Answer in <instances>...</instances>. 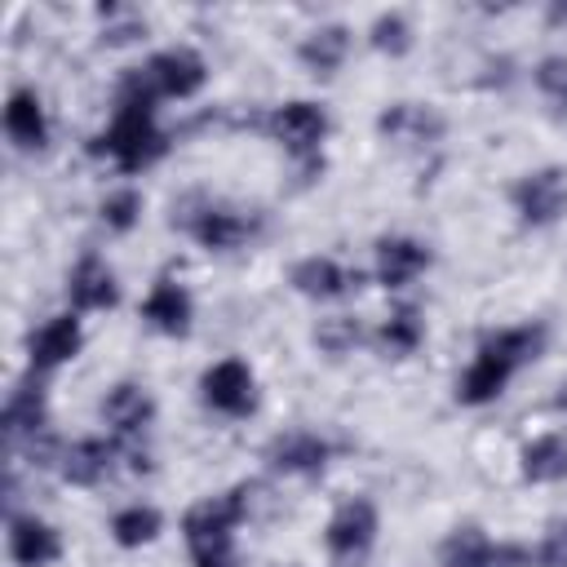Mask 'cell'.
<instances>
[{"label": "cell", "mask_w": 567, "mask_h": 567, "mask_svg": "<svg viewBox=\"0 0 567 567\" xmlns=\"http://www.w3.org/2000/svg\"><path fill=\"white\" fill-rule=\"evenodd\" d=\"M332 456H337V443L328 434H319V430H306V425L279 430L261 447L266 470L279 474V478H315V474L328 470Z\"/></svg>", "instance_id": "obj_9"}, {"label": "cell", "mask_w": 567, "mask_h": 567, "mask_svg": "<svg viewBox=\"0 0 567 567\" xmlns=\"http://www.w3.org/2000/svg\"><path fill=\"white\" fill-rule=\"evenodd\" d=\"M549 120H554L558 128H567V106H563V111H549Z\"/></svg>", "instance_id": "obj_37"}, {"label": "cell", "mask_w": 567, "mask_h": 567, "mask_svg": "<svg viewBox=\"0 0 567 567\" xmlns=\"http://www.w3.org/2000/svg\"><path fill=\"white\" fill-rule=\"evenodd\" d=\"M416 44V27L403 9H381L372 22H368V49L381 53V58H408Z\"/></svg>", "instance_id": "obj_28"}, {"label": "cell", "mask_w": 567, "mask_h": 567, "mask_svg": "<svg viewBox=\"0 0 567 567\" xmlns=\"http://www.w3.org/2000/svg\"><path fill=\"white\" fill-rule=\"evenodd\" d=\"M4 549H9V563L13 567H53L62 558V532L49 518H40V514L9 509Z\"/></svg>", "instance_id": "obj_19"}, {"label": "cell", "mask_w": 567, "mask_h": 567, "mask_svg": "<svg viewBox=\"0 0 567 567\" xmlns=\"http://www.w3.org/2000/svg\"><path fill=\"white\" fill-rule=\"evenodd\" d=\"M372 346L381 359H412L425 346V310L416 301H399L372 328Z\"/></svg>", "instance_id": "obj_24"}, {"label": "cell", "mask_w": 567, "mask_h": 567, "mask_svg": "<svg viewBox=\"0 0 567 567\" xmlns=\"http://www.w3.org/2000/svg\"><path fill=\"white\" fill-rule=\"evenodd\" d=\"M173 151V133L159 124V111L115 106L111 124L89 142V155L111 159L120 173H146Z\"/></svg>", "instance_id": "obj_2"}, {"label": "cell", "mask_w": 567, "mask_h": 567, "mask_svg": "<svg viewBox=\"0 0 567 567\" xmlns=\"http://www.w3.org/2000/svg\"><path fill=\"white\" fill-rule=\"evenodd\" d=\"M248 505H252V483H235V487H226V492H217V496L195 501V505L182 514V540H186L190 563H195V558L235 554V532L244 527Z\"/></svg>", "instance_id": "obj_3"}, {"label": "cell", "mask_w": 567, "mask_h": 567, "mask_svg": "<svg viewBox=\"0 0 567 567\" xmlns=\"http://www.w3.org/2000/svg\"><path fill=\"white\" fill-rule=\"evenodd\" d=\"M545 27H554V31H567V0H554V4H545Z\"/></svg>", "instance_id": "obj_34"}, {"label": "cell", "mask_w": 567, "mask_h": 567, "mask_svg": "<svg viewBox=\"0 0 567 567\" xmlns=\"http://www.w3.org/2000/svg\"><path fill=\"white\" fill-rule=\"evenodd\" d=\"M106 532H111V540H115L120 549H146V545H155V540L164 536V514H159V505L133 501V505H120V509L111 514Z\"/></svg>", "instance_id": "obj_26"}, {"label": "cell", "mask_w": 567, "mask_h": 567, "mask_svg": "<svg viewBox=\"0 0 567 567\" xmlns=\"http://www.w3.org/2000/svg\"><path fill=\"white\" fill-rule=\"evenodd\" d=\"M120 465V443L106 434H84V439H71L62 443V456H58V478L71 483V487H97L115 474Z\"/></svg>", "instance_id": "obj_20"}, {"label": "cell", "mask_w": 567, "mask_h": 567, "mask_svg": "<svg viewBox=\"0 0 567 567\" xmlns=\"http://www.w3.org/2000/svg\"><path fill=\"white\" fill-rule=\"evenodd\" d=\"M310 341H315V350H319L323 359H346V354H354L363 341H372V332L363 328L359 315H323V319L310 328Z\"/></svg>", "instance_id": "obj_27"}, {"label": "cell", "mask_w": 567, "mask_h": 567, "mask_svg": "<svg viewBox=\"0 0 567 567\" xmlns=\"http://www.w3.org/2000/svg\"><path fill=\"white\" fill-rule=\"evenodd\" d=\"M532 84L549 102V111H563L567 106V49L540 53L536 66H532Z\"/></svg>", "instance_id": "obj_30"}, {"label": "cell", "mask_w": 567, "mask_h": 567, "mask_svg": "<svg viewBox=\"0 0 567 567\" xmlns=\"http://www.w3.org/2000/svg\"><path fill=\"white\" fill-rule=\"evenodd\" d=\"M549 408H554V412H563V416H567V381H563V385H558V390H554V399H549Z\"/></svg>", "instance_id": "obj_36"}, {"label": "cell", "mask_w": 567, "mask_h": 567, "mask_svg": "<svg viewBox=\"0 0 567 567\" xmlns=\"http://www.w3.org/2000/svg\"><path fill=\"white\" fill-rule=\"evenodd\" d=\"M195 567H235V554H221V558H195Z\"/></svg>", "instance_id": "obj_35"}, {"label": "cell", "mask_w": 567, "mask_h": 567, "mask_svg": "<svg viewBox=\"0 0 567 567\" xmlns=\"http://www.w3.org/2000/svg\"><path fill=\"white\" fill-rule=\"evenodd\" d=\"M532 567H567V514L549 518L532 545Z\"/></svg>", "instance_id": "obj_32"}, {"label": "cell", "mask_w": 567, "mask_h": 567, "mask_svg": "<svg viewBox=\"0 0 567 567\" xmlns=\"http://www.w3.org/2000/svg\"><path fill=\"white\" fill-rule=\"evenodd\" d=\"M518 478L532 483V487L563 483V478H567V434H563V430L532 434V439L518 447Z\"/></svg>", "instance_id": "obj_25"}, {"label": "cell", "mask_w": 567, "mask_h": 567, "mask_svg": "<svg viewBox=\"0 0 567 567\" xmlns=\"http://www.w3.org/2000/svg\"><path fill=\"white\" fill-rule=\"evenodd\" d=\"M439 567H532V545L492 540L478 523H456L439 540Z\"/></svg>", "instance_id": "obj_7"}, {"label": "cell", "mask_w": 567, "mask_h": 567, "mask_svg": "<svg viewBox=\"0 0 567 567\" xmlns=\"http://www.w3.org/2000/svg\"><path fill=\"white\" fill-rule=\"evenodd\" d=\"M430 266H434V248L425 239H416V235H381L372 244V279L385 292L412 288Z\"/></svg>", "instance_id": "obj_14"}, {"label": "cell", "mask_w": 567, "mask_h": 567, "mask_svg": "<svg viewBox=\"0 0 567 567\" xmlns=\"http://www.w3.org/2000/svg\"><path fill=\"white\" fill-rule=\"evenodd\" d=\"M97 416L111 430V439L120 443H142L146 430L155 425V394L142 381H115L102 399H97Z\"/></svg>", "instance_id": "obj_17"}, {"label": "cell", "mask_w": 567, "mask_h": 567, "mask_svg": "<svg viewBox=\"0 0 567 567\" xmlns=\"http://www.w3.org/2000/svg\"><path fill=\"white\" fill-rule=\"evenodd\" d=\"M261 133L270 142H279L288 159H315V155H323V142L332 133V115L315 97H288L279 106H266Z\"/></svg>", "instance_id": "obj_5"}, {"label": "cell", "mask_w": 567, "mask_h": 567, "mask_svg": "<svg viewBox=\"0 0 567 567\" xmlns=\"http://www.w3.org/2000/svg\"><path fill=\"white\" fill-rule=\"evenodd\" d=\"M381 532V509L372 496H346L323 523V554L332 567H363Z\"/></svg>", "instance_id": "obj_4"}, {"label": "cell", "mask_w": 567, "mask_h": 567, "mask_svg": "<svg viewBox=\"0 0 567 567\" xmlns=\"http://www.w3.org/2000/svg\"><path fill=\"white\" fill-rule=\"evenodd\" d=\"M545 346H549V323L545 319H527V323H505V328L483 332L474 354L487 359L496 372H505L514 381L523 368H532L545 354Z\"/></svg>", "instance_id": "obj_10"}, {"label": "cell", "mask_w": 567, "mask_h": 567, "mask_svg": "<svg viewBox=\"0 0 567 567\" xmlns=\"http://www.w3.org/2000/svg\"><path fill=\"white\" fill-rule=\"evenodd\" d=\"M44 430H49V390H44V377L27 372L4 394V439H9V447H22V443L40 439Z\"/></svg>", "instance_id": "obj_21"}, {"label": "cell", "mask_w": 567, "mask_h": 567, "mask_svg": "<svg viewBox=\"0 0 567 567\" xmlns=\"http://www.w3.org/2000/svg\"><path fill=\"white\" fill-rule=\"evenodd\" d=\"M350 49H354V31H350L346 22H319V27L301 31V40H297V62H301V71L315 75V80H332V75L346 66Z\"/></svg>", "instance_id": "obj_23"}, {"label": "cell", "mask_w": 567, "mask_h": 567, "mask_svg": "<svg viewBox=\"0 0 567 567\" xmlns=\"http://www.w3.org/2000/svg\"><path fill=\"white\" fill-rule=\"evenodd\" d=\"M474 84L487 89V93H505V89H514V84H518V58H514V53H483Z\"/></svg>", "instance_id": "obj_33"}, {"label": "cell", "mask_w": 567, "mask_h": 567, "mask_svg": "<svg viewBox=\"0 0 567 567\" xmlns=\"http://www.w3.org/2000/svg\"><path fill=\"white\" fill-rule=\"evenodd\" d=\"M137 315H142V323L151 332H159L168 341H186L190 328H195V297L173 270H159L151 279V288H146L142 306H137Z\"/></svg>", "instance_id": "obj_11"}, {"label": "cell", "mask_w": 567, "mask_h": 567, "mask_svg": "<svg viewBox=\"0 0 567 567\" xmlns=\"http://www.w3.org/2000/svg\"><path fill=\"white\" fill-rule=\"evenodd\" d=\"M97 18H102V44L106 49H124V44H137L146 40V18L133 13V9H120V4H97Z\"/></svg>", "instance_id": "obj_31"}, {"label": "cell", "mask_w": 567, "mask_h": 567, "mask_svg": "<svg viewBox=\"0 0 567 567\" xmlns=\"http://www.w3.org/2000/svg\"><path fill=\"white\" fill-rule=\"evenodd\" d=\"M518 226L527 230H549L567 217V164H540V168H527L509 182L505 190Z\"/></svg>", "instance_id": "obj_6"}, {"label": "cell", "mask_w": 567, "mask_h": 567, "mask_svg": "<svg viewBox=\"0 0 567 567\" xmlns=\"http://www.w3.org/2000/svg\"><path fill=\"white\" fill-rule=\"evenodd\" d=\"M288 288L306 301H319V306L323 301H346L363 288V270H350L328 252H310V257H297L288 266Z\"/></svg>", "instance_id": "obj_15"}, {"label": "cell", "mask_w": 567, "mask_h": 567, "mask_svg": "<svg viewBox=\"0 0 567 567\" xmlns=\"http://www.w3.org/2000/svg\"><path fill=\"white\" fill-rule=\"evenodd\" d=\"M84 350V323L75 310H62V315H49L40 328L27 332V372L35 377H49L66 363H75Z\"/></svg>", "instance_id": "obj_12"}, {"label": "cell", "mask_w": 567, "mask_h": 567, "mask_svg": "<svg viewBox=\"0 0 567 567\" xmlns=\"http://www.w3.org/2000/svg\"><path fill=\"white\" fill-rule=\"evenodd\" d=\"M257 399H261L257 394V372L235 354H226V359H217L199 372V403L217 416L244 421V416L257 412Z\"/></svg>", "instance_id": "obj_8"}, {"label": "cell", "mask_w": 567, "mask_h": 567, "mask_svg": "<svg viewBox=\"0 0 567 567\" xmlns=\"http://www.w3.org/2000/svg\"><path fill=\"white\" fill-rule=\"evenodd\" d=\"M115 306H120V275H115V266L102 252L84 248L75 257V266L66 270V310L102 315V310H115Z\"/></svg>", "instance_id": "obj_16"}, {"label": "cell", "mask_w": 567, "mask_h": 567, "mask_svg": "<svg viewBox=\"0 0 567 567\" xmlns=\"http://www.w3.org/2000/svg\"><path fill=\"white\" fill-rule=\"evenodd\" d=\"M146 75L155 84V93L164 102H190L204 84H208V62L199 49L190 44H168V49H155L146 62Z\"/></svg>", "instance_id": "obj_13"}, {"label": "cell", "mask_w": 567, "mask_h": 567, "mask_svg": "<svg viewBox=\"0 0 567 567\" xmlns=\"http://www.w3.org/2000/svg\"><path fill=\"white\" fill-rule=\"evenodd\" d=\"M142 213H146V199H142L137 186H115V190H106L102 204H97V221H102L111 235H128V230H137Z\"/></svg>", "instance_id": "obj_29"}, {"label": "cell", "mask_w": 567, "mask_h": 567, "mask_svg": "<svg viewBox=\"0 0 567 567\" xmlns=\"http://www.w3.org/2000/svg\"><path fill=\"white\" fill-rule=\"evenodd\" d=\"M49 111H44V97L31 89V84H13L9 97H4V137L27 151V155H40L49 151Z\"/></svg>", "instance_id": "obj_22"}, {"label": "cell", "mask_w": 567, "mask_h": 567, "mask_svg": "<svg viewBox=\"0 0 567 567\" xmlns=\"http://www.w3.org/2000/svg\"><path fill=\"white\" fill-rule=\"evenodd\" d=\"M447 133L443 111L425 106V102H390L377 111V137L394 142V146H412V151H430L439 146Z\"/></svg>", "instance_id": "obj_18"}, {"label": "cell", "mask_w": 567, "mask_h": 567, "mask_svg": "<svg viewBox=\"0 0 567 567\" xmlns=\"http://www.w3.org/2000/svg\"><path fill=\"white\" fill-rule=\"evenodd\" d=\"M168 226L182 230L186 239H195L204 252H239L244 244H252L266 226L261 208H244V204H226L213 199L204 190H186L173 199L168 208Z\"/></svg>", "instance_id": "obj_1"}]
</instances>
